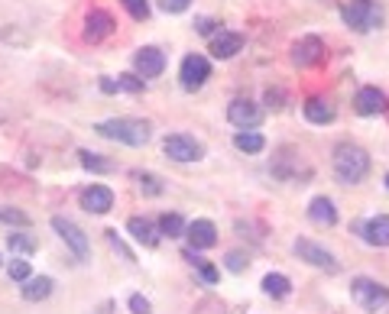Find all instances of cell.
<instances>
[{
	"mask_svg": "<svg viewBox=\"0 0 389 314\" xmlns=\"http://www.w3.org/2000/svg\"><path fill=\"white\" fill-rule=\"evenodd\" d=\"M308 217L315 223H321V227H334V223H338V211H334L331 198H315L308 208Z\"/></svg>",
	"mask_w": 389,
	"mask_h": 314,
	"instance_id": "obj_20",
	"label": "cell"
},
{
	"mask_svg": "<svg viewBox=\"0 0 389 314\" xmlns=\"http://www.w3.org/2000/svg\"><path fill=\"white\" fill-rule=\"evenodd\" d=\"M370 172V156L360 146H338L334 149V175L344 185H357Z\"/></svg>",
	"mask_w": 389,
	"mask_h": 314,
	"instance_id": "obj_2",
	"label": "cell"
},
{
	"mask_svg": "<svg viewBox=\"0 0 389 314\" xmlns=\"http://www.w3.org/2000/svg\"><path fill=\"white\" fill-rule=\"evenodd\" d=\"M94 130L104 136V140H117V143H127V146H143L149 143V123L146 120H133V117H113L98 123Z\"/></svg>",
	"mask_w": 389,
	"mask_h": 314,
	"instance_id": "obj_1",
	"label": "cell"
},
{
	"mask_svg": "<svg viewBox=\"0 0 389 314\" xmlns=\"http://www.w3.org/2000/svg\"><path fill=\"white\" fill-rule=\"evenodd\" d=\"M130 311L133 314H153V308H149V301L143 298V295H130Z\"/></svg>",
	"mask_w": 389,
	"mask_h": 314,
	"instance_id": "obj_32",
	"label": "cell"
},
{
	"mask_svg": "<svg viewBox=\"0 0 389 314\" xmlns=\"http://www.w3.org/2000/svg\"><path fill=\"white\" fill-rule=\"evenodd\" d=\"M81 208L91 211V214H107L113 208V191L107 185H91V188L81 191Z\"/></svg>",
	"mask_w": 389,
	"mask_h": 314,
	"instance_id": "obj_12",
	"label": "cell"
},
{
	"mask_svg": "<svg viewBox=\"0 0 389 314\" xmlns=\"http://www.w3.org/2000/svg\"><path fill=\"white\" fill-rule=\"evenodd\" d=\"M295 253H298V259H305V263H311V265H318V269H325V273H338L340 265H338V259L331 256V253L325 250V246H318V243H311V240H295Z\"/></svg>",
	"mask_w": 389,
	"mask_h": 314,
	"instance_id": "obj_7",
	"label": "cell"
},
{
	"mask_svg": "<svg viewBox=\"0 0 389 314\" xmlns=\"http://www.w3.org/2000/svg\"><path fill=\"white\" fill-rule=\"evenodd\" d=\"M195 26H198V33H201V36H208V33L214 29V23L208 20V16H198V20H195Z\"/></svg>",
	"mask_w": 389,
	"mask_h": 314,
	"instance_id": "obj_37",
	"label": "cell"
},
{
	"mask_svg": "<svg viewBox=\"0 0 389 314\" xmlns=\"http://www.w3.org/2000/svg\"><path fill=\"white\" fill-rule=\"evenodd\" d=\"M159 233L169 237V240L182 237V233H185V221L178 214H163V217H159Z\"/></svg>",
	"mask_w": 389,
	"mask_h": 314,
	"instance_id": "obj_25",
	"label": "cell"
},
{
	"mask_svg": "<svg viewBox=\"0 0 389 314\" xmlns=\"http://www.w3.org/2000/svg\"><path fill=\"white\" fill-rule=\"evenodd\" d=\"M140 188L146 191V195H159V191H163V185H159V178H156V175H140Z\"/></svg>",
	"mask_w": 389,
	"mask_h": 314,
	"instance_id": "obj_31",
	"label": "cell"
},
{
	"mask_svg": "<svg viewBox=\"0 0 389 314\" xmlns=\"http://www.w3.org/2000/svg\"><path fill=\"white\" fill-rule=\"evenodd\" d=\"M52 227H56V233L65 240V243L71 246V253H75L78 259H88V237L81 233V227L78 223H71L69 217H52Z\"/></svg>",
	"mask_w": 389,
	"mask_h": 314,
	"instance_id": "obj_8",
	"label": "cell"
},
{
	"mask_svg": "<svg viewBox=\"0 0 389 314\" xmlns=\"http://www.w3.org/2000/svg\"><path fill=\"white\" fill-rule=\"evenodd\" d=\"M127 231H130V237H133L136 243H143V246H156V243H159V231H156L146 217H130Z\"/></svg>",
	"mask_w": 389,
	"mask_h": 314,
	"instance_id": "obj_16",
	"label": "cell"
},
{
	"mask_svg": "<svg viewBox=\"0 0 389 314\" xmlns=\"http://www.w3.org/2000/svg\"><path fill=\"white\" fill-rule=\"evenodd\" d=\"M227 269H231V273H243V269H247V259H243L241 253H227Z\"/></svg>",
	"mask_w": 389,
	"mask_h": 314,
	"instance_id": "obj_34",
	"label": "cell"
},
{
	"mask_svg": "<svg viewBox=\"0 0 389 314\" xmlns=\"http://www.w3.org/2000/svg\"><path fill=\"white\" fill-rule=\"evenodd\" d=\"M178 78H182V88H185V91H195V88H201V84L211 78V65H208L205 56H185Z\"/></svg>",
	"mask_w": 389,
	"mask_h": 314,
	"instance_id": "obj_6",
	"label": "cell"
},
{
	"mask_svg": "<svg viewBox=\"0 0 389 314\" xmlns=\"http://www.w3.org/2000/svg\"><path fill=\"white\" fill-rule=\"evenodd\" d=\"M133 65H136V71H140V78H156V75H163L166 56L156 49V46H143L133 56Z\"/></svg>",
	"mask_w": 389,
	"mask_h": 314,
	"instance_id": "obj_11",
	"label": "cell"
},
{
	"mask_svg": "<svg viewBox=\"0 0 389 314\" xmlns=\"http://www.w3.org/2000/svg\"><path fill=\"white\" fill-rule=\"evenodd\" d=\"M198 273H201V279H205L208 285H214V282H218V269H214V265L201 263V265H198Z\"/></svg>",
	"mask_w": 389,
	"mask_h": 314,
	"instance_id": "obj_36",
	"label": "cell"
},
{
	"mask_svg": "<svg viewBox=\"0 0 389 314\" xmlns=\"http://www.w3.org/2000/svg\"><path fill=\"white\" fill-rule=\"evenodd\" d=\"M185 237H188L191 250H211L218 243V231H214L211 221H195L185 227Z\"/></svg>",
	"mask_w": 389,
	"mask_h": 314,
	"instance_id": "obj_14",
	"label": "cell"
},
{
	"mask_svg": "<svg viewBox=\"0 0 389 314\" xmlns=\"http://www.w3.org/2000/svg\"><path fill=\"white\" fill-rule=\"evenodd\" d=\"M52 295V279L49 275H29L26 285H23V298L26 301H43Z\"/></svg>",
	"mask_w": 389,
	"mask_h": 314,
	"instance_id": "obj_21",
	"label": "cell"
},
{
	"mask_svg": "<svg viewBox=\"0 0 389 314\" xmlns=\"http://www.w3.org/2000/svg\"><path fill=\"white\" fill-rule=\"evenodd\" d=\"M7 246L14 253H36V237L33 233H7Z\"/></svg>",
	"mask_w": 389,
	"mask_h": 314,
	"instance_id": "obj_26",
	"label": "cell"
},
{
	"mask_svg": "<svg viewBox=\"0 0 389 314\" xmlns=\"http://www.w3.org/2000/svg\"><path fill=\"white\" fill-rule=\"evenodd\" d=\"M163 153L169 156V159H176V162H198L201 156H205V146H201V143L195 140V136H185V133H172V136H166Z\"/></svg>",
	"mask_w": 389,
	"mask_h": 314,
	"instance_id": "obj_4",
	"label": "cell"
},
{
	"mask_svg": "<svg viewBox=\"0 0 389 314\" xmlns=\"http://www.w3.org/2000/svg\"><path fill=\"white\" fill-rule=\"evenodd\" d=\"M78 159H81V166L85 168H91V172H107V168H111V162H104L98 153H88V149H81Z\"/></svg>",
	"mask_w": 389,
	"mask_h": 314,
	"instance_id": "obj_27",
	"label": "cell"
},
{
	"mask_svg": "<svg viewBox=\"0 0 389 314\" xmlns=\"http://www.w3.org/2000/svg\"><path fill=\"white\" fill-rule=\"evenodd\" d=\"M305 117H308L311 123H331L334 120V104L331 101H321V98H311L308 104H305Z\"/></svg>",
	"mask_w": 389,
	"mask_h": 314,
	"instance_id": "obj_22",
	"label": "cell"
},
{
	"mask_svg": "<svg viewBox=\"0 0 389 314\" xmlns=\"http://www.w3.org/2000/svg\"><path fill=\"white\" fill-rule=\"evenodd\" d=\"M350 295H354V301L360 308H367V311H380V308L389 301V292L380 285V282H373V279H354Z\"/></svg>",
	"mask_w": 389,
	"mask_h": 314,
	"instance_id": "obj_5",
	"label": "cell"
},
{
	"mask_svg": "<svg viewBox=\"0 0 389 314\" xmlns=\"http://www.w3.org/2000/svg\"><path fill=\"white\" fill-rule=\"evenodd\" d=\"M340 16H344V23H347L350 29H357V33L376 29V26L383 23V10L376 7L373 0H350V4H344Z\"/></svg>",
	"mask_w": 389,
	"mask_h": 314,
	"instance_id": "obj_3",
	"label": "cell"
},
{
	"mask_svg": "<svg viewBox=\"0 0 389 314\" xmlns=\"http://www.w3.org/2000/svg\"><path fill=\"white\" fill-rule=\"evenodd\" d=\"M191 0H159V7L166 10V14H182V10H188Z\"/></svg>",
	"mask_w": 389,
	"mask_h": 314,
	"instance_id": "obj_33",
	"label": "cell"
},
{
	"mask_svg": "<svg viewBox=\"0 0 389 314\" xmlns=\"http://www.w3.org/2000/svg\"><path fill=\"white\" fill-rule=\"evenodd\" d=\"M321 56H325V42H321L318 36H305V39H298L295 46H292V62H295L298 69L315 65Z\"/></svg>",
	"mask_w": 389,
	"mask_h": 314,
	"instance_id": "obj_10",
	"label": "cell"
},
{
	"mask_svg": "<svg viewBox=\"0 0 389 314\" xmlns=\"http://www.w3.org/2000/svg\"><path fill=\"white\" fill-rule=\"evenodd\" d=\"M7 275L14 282H26L29 279V263H26V259H14V263H10V269H7Z\"/></svg>",
	"mask_w": 389,
	"mask_h": 314,
	"instance_id": "obj_29",
	"label": "cell"
},
{
	"mask_svg": "<svg viewBox=\"0 0 389 314\" xmlns=\"http://www.w3.org/2000/svg\"><path fill=\"white\" fill-rule=\"evenodd\" d=\"M386 188H389V175H386Z\"/></svg>",
	"mask_w": 389,
	"mask_h": 314,
	"instance_id": "obj_38",
	"label": "cell"
},
{
	"mask_svg": "<svg viewBox=\"0 0 389 314\" xmlns=\"http://www.w3.org/2000/svg\"><path fill=\"white\" fill-rule=\"evenodd\" d=\"M0 223H26V214L23 211H14V208H0Z\"/></svg>",
	"mask_w": 389,
	"mask_h": 314,
	"instance_id": "obj_30",
	"label": "cell"
},
{
	"mask_svg": "<svg viewBox=\"0 0 389 314\" xmlns=\"http://www.w3.org/2000/svg\"><path fill=\"white\" fill-rule=\"evenodd\" d=\"M227 120H231L233 126H241V130H253V126H260L263 111L253 101H233V104L227 107Z\"/></svg>",
	"mask_w": 389,
	"mask_h": 314,
	"instance_id": "obj_9",
	"label": "cell"
},
{
	"mask_svg": "<svg viewBox=\"0 0 389 314\" xmlns=\"http://www.w3.org/2000/svg\"><path fill=\"white\" fill-rule=\"evenodd\" d=\"M101 91H104V94H117V91H127V94H140V91H143V78H133V75L101 78Z\"/></svg>",
	"mask_w": 389,
	"mask_h": 314,
	"instance_id": "obj_17",
	"label": "cell"
},
{
	"mask_svg": "<svg viewBox=\"0 0 389 314\" xmlns=\"http://www.w3.org/2000/svg\"><path fill=\"white\" fill-rule=\"evenodd\" d=\"M107 240H111V246H113V250H121V253H123V259H130V263H133V253H130L127 246H123L121 240H117V231H107Z\"/></svg>",
	"mask_w": 389,
	"mask_h": 314,
	"instance_id": "obj_35",
	"label": "cell"
},
{
	"mask_svg": "<svg viewBox=\"0 0 389 314\" xmlns=\"http://www.w3.org/2000/svg\"><path fill=\"white\" fill-rule=\"evenodd\" d=\"M263 292L273 295V298H286V295L292 292V282L286 279V275H279V273H269L266 279H263Z\"/></svg>",
	"mask_w": 389,
	"mask_h": 314,
	"instance_id": "obj_23",
	"label": "cell"
},
{
	"mask_svg": "<svg viewBox=\"0 0 389 314\" xmlns=\"http://www.w3.org/2000/svg\"><path fill=\"white\" fill-rule=\"evenodd\" d=\"M233 146L241 149V153H260V149L266 146V140H263L260 133H253V130H241L237 136H233Z\"/></svg>",
	"mask_w": 389,
	"mask_h": 314,
	"instance_id": "obj_24",
	"label": "cell"
},
{
	"mask_svg": "<svg viewBox=\"0 0 389 314\" xmlns=\"http://www.w3.org/2000/svg\"><path fill=\"white\" fill-rule=\"evenodd\" d=\"M123 7H127V14L133 16V20H146L149 16V4L146 0H121Z\"/></svg>",
	"mask_w": 389,
	"mask_h": 314,
	"instance_id": "obj_28",
	"label": "cell"
},
{
	"mask_svg": "<svg viewBox=\"0 0 389 314\" xmlns=\"http://www.w3.org/2000/svg\"><path fill=\"white\" fill-rule=\"evenodd\" d=\"M363 240L370 246H389V217H373L363 223Z\"/></svg>",
	"mask_w": 389,
	"mask_h": 314,
	"instance_id": "obj_18",
	"label": "cell"
},
{
	"mask_svg": "<svg viewBox=\"0 0 389 314\" xmlns=\"http://www.w3.org/2000/svg\"><path fill=\"white\" fill-rule=\"evenodd\" d=\"M241 49H243V36L241 33H221L218 39L211 42L214 59H231V56H237Z\"/></svg>",
	"mask_w": 389,
	"mask_h": 314,
	"instance_id": "obj_19",
	"label": "cell"
},
{
	"mask_svg": "<svg viewBox=\"0 0 389 314\" xmlns=\"http://www.w3.org/2000/svg\"><path fill=\"white\" fill-rule=\"evenodd\" d=\"M354 104H357V113H363V117H376V113H386L389 101H386V94H383L380 88H360Z\"/></svg>",
	"mask_w": 389,
	"mask_h": 314,
	"instance_id": "obj_13",
	"label": "cell"
},
{
	"mask_svg": "<svg viewBox=\"0 0 389 314\" xmlns=\"http://www.w3.org/2000/svg\"><path fill=\"white\" fill-rule=\"evenodd\" d=\"M113 33V20L111 14H104V10H91L85 20V39L88 42H101L104 36Z\"/></svg>",
	"mask_w": 389,
	"mask_h": 314,
	"instance_id": "obj_15",
	"label": "cell"
}]
</instances>
